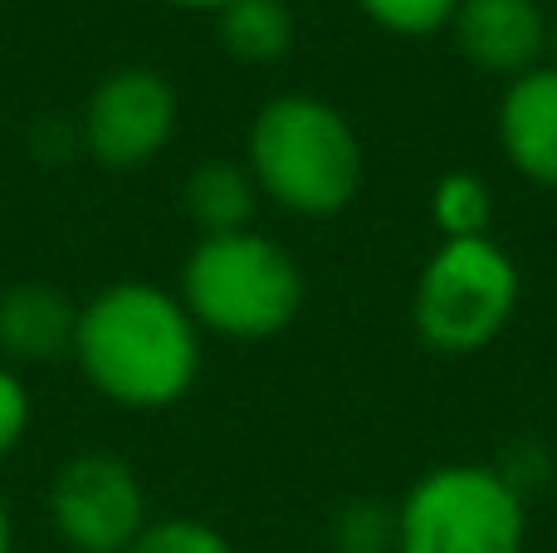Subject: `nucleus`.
I'll return each instance as SVG.
<instances>
[{"mask_svg": "<svg viewBox=\"0 0 557 553\" xmlns=\"http://www.w3.org/2000/svg\"><path fill=\"white\" fill-rule=\"evenodd\" d=\"M74 362L113 407L166 411L201 378V329L172 290L117 280L78 304Z\"/></svg>", "mask_w": 557, "mask_h": 553, "instance_id": "nucleus-1", "label": "nucleus"}, {"mask_svg": "<svg viewBox=\"0 0 557 553\" xmlns=\"http://www.w3.org/2000/svg\"><path fill=\"white\" fill-rule=\"evenodd\" d=\"M245 167L278 211L323 221L347 211L362 192L367 157L343 108L313 94H278L255 113Z\"/></svg>", "mask_w": 557, "mask_h": 553, "instance_id": "nucleus-2", "label": "nucleus"}, {"mask_svg": "<svg viewBox=\"0 0 557 553\" xmlns=\"http://www.w3.org/2000/svg\"><path fill=\"white\" fill-rule=\"evenodd\" d=\"M176 299L201 333L260 343L284 333L304 309V270L270 235H201L182 265Z\"/></svg>", "mask_w": 557, "mask_h": 553, "instance_id": "nucleus-3", "label": "nucleus"}, {"mask_svg": "<svg viewBox=\"0 0 557 553\" xmlns=\"http://www.w3.org/2000/svg\"><path fill=\"white\" fill-rule=\"evenodd\" d=\"M523 294V274L513 255L490 235L441 241L416 280L411 319L416 333L441 358L484 353L504 329Z\"/></svg>", "mask_w": 557, "mask_h": 553, "instance_id": "nucleus-4", "label": "nucleus"}, {"mask_svg": "<svg viewBox=\"0 0 557 553\" xmlns=\"http://www.w3.org/2000/svg\"><path fill=\"white\" fill-rule=\"evenodd\" d=\"M529 509L504 470L435 466L396 505V553H523Z\"/></svg>", "mask_w": 557, "mask_h": 553, "instance_id": "nucleus-5", "label": "nucleus"}, {"mask_svg": "<svg viewBox=\"0 0 557 553\" xmlns=\"http://www.w3.org/2000/svg\"><path fill=\"white\" fill-rule=\"evenodd\" d=\"M49 525L69 553H127L152 515L137 470L113 451L64 460L49 486Z\"/></svg>", "mask_w": 557, "mask_h": 553, "instance_id": "nucleus-6", "label": "nucleus"}, {"mask_svg": "<svg viewBox=\"0 0 557 553\" xmlns=\"http://www.w3.org/2000/svg\"><path fill=\"white\" fill-rule=\"evenodd\" d=\"M176 88L162 69L123 64L94 84L84 98V118H78V137L84 152L108 172H137V167L157 162L166 143L176 137Z\"/></svg>", "mask_w": 557, "mask_h": 553, "instance_id": "nucleus-7", "label": "nucleus"}, {"mask_svg": "<svg viewBox=\"0 0 557 553\" xmlns=\"http://www.w3.org/2000/svg\"><path fill=\"white\" fill-rule=\"evenodd\" d=\"M455 49L474 69L519 78L543 64L553 45V15L539 0H460L450 20Z\"/></svg>", "mask_w": 557, "mask_h": 553, "instance_id": "nucleus-8", "label": "nucleus"}, {"mask_svg": "<svg viewBox=\"0 0 557 553\" xmlns=\"http://www.w3.org/2000/svg\"><path fill=\"white\" fill-rule=\"evenodd\" d=\"M78 304L49 280H15L0 290V362L15 372L74 358Z\"/></svg>", "mask_w": 557, "mask_h": 553, "instance_id": "nucleus-9", "label": "nucleus"}, {"mask_svg": "<svg viewBox=\"0 0 557 553\" xmlns=\"http://www.w3.org/2000/svg\"><path fill=\"white\" fill-rule=\"evenodd\" d=\"M499 147L533 186H557V64L509 78L499 98Z\"/></svg>", "mask_w": 557, "mask_h": 553, "instance_id": "nucleus-10", "label": "nucleus"}, {"mask_svg": "<svg viewBox=\"0 0 557 553\" xmlns=\"http://www.w3.org/2000/svg\"><path fill=\"white\" fill-rule=\"evenodd\" d=\"M182 206L201 235H235V231H250L255 206H260V186H255L245 162L211 157V162H201L186 176Z\"/></svg>", "mask_w": 557, "mask_h": 553, "instance_id": "nucleus-11", "label": "nucleus"}, {"mask_svg": "<svg viewBox=\"0 0 557 553\" xmlns=\"http://www.w3.org/2000/svg\"><path fill=\"white\" fill-rule=\"evenodd\" d=\"M215 20H221V45L240 64H274L294 45V10L284 0H231Z\"/></svg>", "mask_w": 557, "mask_h": 553, "instance_id": "nucleus-12", "label": "nucleus"}, {"mask_svg": "<svg viewBox=\"0 0 557 553\" xmlns=\"http://www.w3.org/2000/svg\"><path fill=\"white\" fill-rule=\"evenodd\" d=\"M431 221L441 241H474L490 235L494 221V192L480 172H445L431 186Z\"/></svg>", "mask_w": 557, "mask_h": 553, "instance_id": "nucleus-13", "label": "nucleus"}, {"mask_svg": "<svg viewBox=\"0 0 557 553\" xmlns=\"http://www.w3.org/2000/svg\"><path fill=\"white\" fill-rule=\"evenodd\" d=\"M337 553H396V505L386 500H347L333 519Z\"/></svg>", "mask_w": 557, "mask_h": 553, "instance_id": "nucleus-14", "label": "nucleus"}, {"mask_svg": "<svg viewBox=\"0 0 557 553\" xmlns=\"http://www.w3.org/2000/svg\"><path fill=\"white\" fill-rule=\"evenodd\" d=\"M357 10H362L376 29H386V35L425 39V35L450 29L460 0H357Z\"/></svg>", "mask_w": 557, "mask_h": 553, "instance_id": "nucleus-15", "label": "nucleus"}, {"mask_svg": "<svg viewBox=\"0 0 557 553\" xmlns=\"http://www.w3.org/2000/svg\"><path fill=\"white\" fill-rule=\"evenodd\" d=\"M127 553H235V544L221 529L206 525V519L172 515V519H152Z\"/></svg>", "mask_w": 557, "mask_h": 553, "instance_id": "nucleus-16", "label": "nucleus"}, {"mask_svg": "<svg viewBox=\"0 0 557 553\" xmlns=\"http://www.w3.org/2000/svg\"><path fill=\"white\" fill-rule=\"evenodd\" d=\"M29 417H35V402H29L25 372L0 362V460H5L10 451H20V441H25V431H29Z\"/></svg>", "mask_w": 557, "mask_h": 553, "instance_id": "nucleus-17", "label": "nucleus"}, {"mask_svg": "<svg viewBox=\"0 0 557 553\" xmlns=\"http://www.w3.org/2000/svg\"><path fill=\"white\" fill-rule=\"evenodd\" d=\"M0 553H15V519H10L5 495H0Z\"/></svg>", "mask_w": 557, "mask_h": 553, "instance_id": "nucleus-18", "label": "nucleus"}, {"mask_svg": "<svg viewBox=\"0 0 557 553\" xmlns=\"http://www.w3.org/2000/svg\"><path fill=\"white\" fill-rule=\"evenodd\" d=\"M166 5H176V10H215V15H221L231 0H166Z\"/></svg>", "mask_w": 557, "mask_h": 553, "instance_id": "nucleus-19", "label": "nucleus"}, {"mask_svg": "<svg viewBox=\"0 0 557 553\" xmlns=\"http://www.w3.org/2000/svg\"><path fill=\"white\" fill-rule=\"evenodd\" d=\"M548 49H553V64H557V15H553V45Z\"/></svg>", "mask_w": 557, "mask_h": 553, "instance_id": "nucleus-20", "label": "nucleus"}]
</instances>
